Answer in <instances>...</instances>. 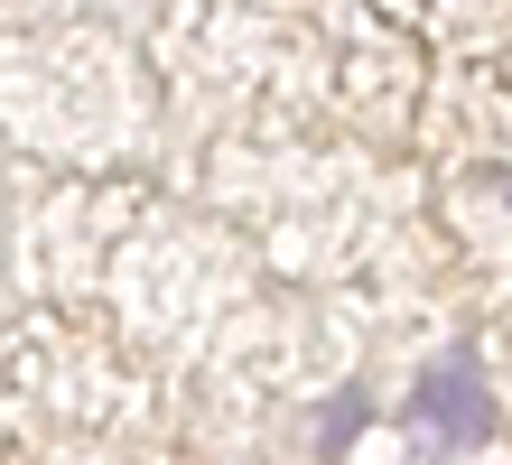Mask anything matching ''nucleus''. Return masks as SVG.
Here are the masks:
<instances>
[{"mask_svg":"<svg viewBox=\"0 0 512 465\" xmlns=\"http://www.w3.org/2000/svg\"><path fill=\"white\" fill-rule=\"evenodd\" d=\"M494 382H485V363H475L466 345H447L410 372V400H401V428L410 438H429V447H485L494 438Z\"/></svg>","mask_w":512,"mask_h":465,"instance_id":"1","label":"nucleus"},{"mask_svg":"<svg viewBox=\"0 0 512 465\" xmlns=\"http://www.w3.org/2000/svg\"><path fill=\"white\" fill-rule=\"evenodd\" d=\"M364 428H373V391L364 382H345L336 400H317V419H308V447H354V438H364Z\"/></svg>","mask_w":512,"mask_h":465,"instance_id":"2","label":"nucleus"}]
</instances>
